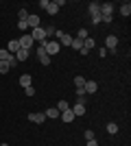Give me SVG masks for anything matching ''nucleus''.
<instances>
[{
    "label": "nucleus",
    "instance_id": "1",
    "mask_svg": "<svg viewBox=\"0 0 131 146\" xmlns=\"http://www.w3.org/2000/svg\"><path fill=\"white\" fill-rule=\"evenodd\" d=\"M112 15H114V5H112V2H105V5H100V22H105V24H112Z\"/></svg>",
    "mask_w": 131,
    "mask_h": 146
},
{
    "label": "nucleus",
    "instance_id": "2",
    "mask_svg": "<svg viewBox=\"0 0 131 146\" xmlns=\"http://www.w3.org/2000/svg\"><path fill=\"white\" fill-rule=\"evenodd\" d=\"M39 46H44V50H46V55H48V57L57 55V52L61 50V46H59V42H57V39H55V42H48V39H44Z\"/></svg>",
    "mask_w": 131,
    "mask_h": 146
},
{
    "label": "nucleus",
    "instance_id": "3",
    "mask_svg": "<svg viewBox=\"0 0 131 146\" xmlns=\"http://www.w3.org/2000/svg\"><path fill=\"white\" fill-rule=\"evenodd\" d=\"M29 35L33 37V42H39V44H42L44 39H46V33H44V29H42V26H37V29H33L31 33H29Z\"/></svg>",
    "mask_w": 131,
    "mask_h": 146
},
{
    "label": "nucleus",
    "instance_id": "4",
    "mask_svg": "<svg viewBox=\"0 0 131 146\" xmlns=\"http://www.w3.org/2000/svg\"><path fill=\"white\" fill-rule=\"evenodd\" d=\"M18 42H20V48H24V50L33 48V37L31 35H22V39H18Z\"/></svg>",
    "mask_w": 131,
    "mask_h": 146
},
{
    "label": "nucleus",
    "instance_id": "5",
    "mask_svg": "<svg viewBox=\"0 0 131 146\" xmlns=\"http://www.w3.org/2000/svg\"><path fill=\"white\" fill-rule=\"evenodd\" d=\"M37 59L42 61V66H50V57L46 55V50H44V46H39V48H37Z\"/></svg>",
    "mask_w": 131,
    "mask_h": 146
},
{
    "label": "nucleus",
    "instance_id": "6",
    "mask_svg": "<svg viewBox=\"0 0 131 146\" xmlns=\"http://www.w3.org/2000/svg\"><path fill=\"white\" fill-rule=\"evenodd\" d=\"M105 46H107L109 50H112V52H116V46H118V37H116V35H107Z\"/></svg>",
    "mask_w": 131,
    "mask_h": 146
},
{
    "label": "nucleus",
    "instance_id": "7",
    "mask_svg": "<svg viewBox=\"0 0 131 146\" xmlns=\"http://www.w3.org/2000/svg\"><path fill=\"white\" fill-rule=\"evenodd\" d=\"M26 24H29V29H37L42 22H39V15H31L29 13V18H26Z\"/></svg>",
    "mask_w": 131,
    "mask_h": 146
},
{
    "label": "nucleus",
    "instance_id": "8",
    "mask_svg": "<svg viewBox=\"0 0 131 146\" xmlns=\"http://www.w3.org/2000/svg\"><path fill=\"white\" fill-rule=\"evenodd\" d=\"M83 90H85V94H94V92L98 90V83H96V81H85Z\"/></svg>",
    "mask_w": 131,
    "mask_h": 146
},
{
    "label": "nucleus",
    "instance_id": "9",
    "mask_svg": "<svg viewBox=\"0 0 131 146\" xmlns=\"http://www.w3.org/2000/svg\"><path fill=\"white\" fill-rule=\"evenodd\" d=\"M29 55H31V50L20 48V50H18V52H15L13 57H15V59H18V63H20V61H26V59H29Z\"/></svg>",
    "mask_w": 131,
    "mask_h": 146
},
{
    "label": "nucleus",
    "instance_id": "10",
    "mask_svg": "<svg viewBox=\"0 0 131 146\" xmlns=\"http://www.w3.org/2000/svg\"><path fill=\"white\" fill-rule=\"evenodd\" d=\"M7 50H9L11 55H15V52L20 50V42H18V39H11V42H9V46H7Z\"/></svg>",
    "mask_w": 131,
    "mask_h": 146
},
{
    "label": "nucleus",
    "instance_id": "11",
    "mask_svg": "<svg viewBox=\"0 0 131 146\" xmlns=\"http://www.w3.org/2000/svg\"><path fill=\"white\" fill-rule=\"evenodd\" d=\"M29 120H31V122H37V124H42V122L46 120V116H44V113H29Z\"/></svg>",
    "mask_w": 131,
    "mask_h": 146
},
{
    "label": "nucleus",
    "instance_id": "12",
    "mask_svg": "<svg viewBox=\"0 0 131 146\" xmlns=\"http://www.w3.org/2000/svg\"><path fill=\"white\" fill-rule=\"evenodd\" d=\"M72 113H74V116H83V113H85V105H83V103H76L74 107H72Z\"/></svg>",
    "mask_w": 131,
    "mask_h": 146
},
{
    "label": "nucleus",
    "instance_id": "13",
    "mask_svg": "<svg viewBox=\"0 0 131 146\" xmlns=\"http://www.w3.org/2000/svg\"><path fill=\"white\" fill-rule=\"evenodd\" d=\"M61 120H63V122H72V120H74V113H72V109L61 111Z\"/></svg>",
    "mask_w": 131,
    "mask_h": 146
},
{
    "label": "nucleus",
    "instance_id": "14",
    "mask_svg": "<svg viewBox=\"0 0 131 146\" xmlns=\"http://www.w3.org/2000/svg\"><path fill=\"white\" fill-rule=\"evenodd\" d=\"M120 13H122L125 18H129V13H131V5L129 2H122V5H120Z\"/></svg>",
    "mask_w": 131,
    "mask_h": 146
},
{
    "label": "nucleus",
    "instance_id": "15",
    "mask_svg": "<svg viewBox=\"0 0 131 146\" xmlns=\"http://www.w3.org/2000/svg\"><path fill=\"white\" fill-rule=\"evenodd\" d=\"M20 85H22V87L31 85V74H22V76H20Z\"/></svg>",
    "mask_w": 131,
    "mask_h": 146
},
{
    "label": "nucleus",
    "instance_id": "16",
    "mask_svg": "<svg viewBox=\"0 0 131 146\" xmlns=\"http://www.w3.org/2000/svg\"><path fill=\"white\" fill-rule=\"evenodd\" d=\"M44 116H46V118H57V116H59V111H57V107H50V109L44 111Z\"/></svg>",
    "mask_w": 131,
    "mask_h": 146
},
{
    "label": "nucleus",
    "instance_id": "17",
    "mask_svg": "<svg viewBox=\"0 0 131 146\" xmlns=\"http://www.w3.org/2000/svg\"><path fill=\"white\" fill-rule=\"evenodd\" d=\"M90 13H92V15L100 13V2H90Z\"/></svg>",
    "mask_w": 131,
    "mask_h": 146
},
{
    "label": "nucleus",
    "instance_id": "18",
    "mask_svg": "<svg viewBox=\"0 0 131 146\" xmlns=\"http://www.w3.org/2000/svg\"><path fill=\"white\" fill-rule=\"evenodd\" d=\"M68 109H70V105L66 103V100H59V105H57V111L61 113V111H68Z\"/></svg>",
    "mask_w": 131,
    "mask_h": 146
},
{
    "label": "nucleus",
    "instance_id": "19",
    "mask_svg": "<svg viewBox=\"0 0 131 146\" xmlns=\"http://www.w3.org/2000/svg\"><path fill=\"white\" fill-rule=\"evenodd\" d=\"M70 48L81 50V48H83V39H79V37H76V39H72V46H70Z\"/></svg>",
    "mask_w": 131,
    "mask_h": 146
},
{
    "label": "nucleus",
    "instance_id": "20",
    "mask_svg": "<svg viewBox=\"0 0 131 146\" xmlns=\"http://www.w3.org/2000/svg\"><path fill=\"white\" fill-rule=\"evenodd\" d=\"M107 133H118V124H116V122H109V124H107Z\"/></svg>",
    "mask_w": 131,
    "mask_h": 146
},
{
    "label": "nucleus",
    "instance_id": "21",
    "mask_svg": "<svg viewBox=\"0 0 131 146\" xmlns=\"http://www.w3.org/2000/svg\"><path fill=\"white\" fill-rule=\"evenodd\" d=\"M18 18H20V22H26V18H29V11H26L24 7L20 9V13H18Z\"/></svg>",
    "mask_w": 131,
    "mask_h": 146
},
{
    "label": "nucleus",
    "instance_id": "22",
    "mask_svg": "<svg viewBox=\"0 0 131 146\" xmlns=\"http://www.w3.org/2000/svg\"><path fill=\"white\" fill-rule=\"evenodd\" d=\"M44 33H46V39H48V37H53V35H55V26L48 24L46 29H44Z\"/></svg>",
    "mask_w": 131,
    "mask_h": 146
},
{
    "label": "nucleus",
    "instance_id": "23",
    "mask_svg": "<svg viewBox=\"0 0 131 146\" xmlns=\"http://www.w3.org/2000/svg\"><path fill=\"white\" fill-rule=\"evenodd\" d=\"M46 11H48L50 15H55V13L59 11V7H57V2H50V5H48V9H46Z\"/></svg>",
    "mask_w": 131,
    "mask_h": 146
},
{
    "label": "nucleus",
    "instance_id": "24",
    "mask_svg": "<svg viewBox=\"0 0 131 146\" xmlns=\"http://www.w3.org/2000/svg\"><path fill=\"white\" fill-rule=\"evenodd\" d=\"M9 70H11V68H9V63H7V61H0V72H2V74H7Z\"/></svg>",
    "mask_w": 131,
    "mask_h": 146
},
{
    "label": "nucleus",
    "instance_id": "25",
    "mask_svg": "<svg viewBox=\"0 0 131 146\" xmlns=\"http://www.w3.org/2000/svg\"><path fill=\"white\" fill-rule=\"evenodd\" d=\"M74 85L76 87H83V85H85V79H83V76H74Z\"/></svg>",
    "mask_w": 131,
    "mask_h": 146
},
{
    "label": "nucleus",
    "instance_id": "26",
    "mask_svg": "<svg viewBox=\"0 0 131 146\" xmlns=\"http://www.w3.org/2000/svg\"><path fill=\"white\" fill-rule=\"evenodd\" d=\"M24 94H26V96H35V87H33V85L24 87Z\"/></svg>",
    "mask_w": 131,
    "mask_h": 146
},
{
    "label": "nucleus",
    "instance_id": "27",
    "mask_svg": "<svg viewBox=\"0 0 131 146\" xmlns=\"http://www.w3.org/2000/svg\"><path fill=\"white\" fill-rule=\"evenodd\" d=\"M85 140H87V142L94 140V131H92V129H87V131H85Z\"/></svg>",
    "mask_w": 131,
    "mask_h": 146
},
{
    "label": "nucleus",
    "instance_id": "28",
    "mask_svg": "<svg viewBox=\"0 0 131 146\" xmlns=\"http://www.w3.org/2000/svg\"><path fill=\"white\" fill-rule=\"evenodd\" d=\"M87 37H90V35H87V31H85V29L79 31V39H87Z\"/></svg>",
    "mask_w": 131,
    "mask_h": 146
},
{
    "label": "nucleus",
    "instance_id": "29",
    "mask_svg": "<svg viewBox=\"0 0 131 146\" xmlns=\"http://www.w3.org/2000/svg\"><path fill=\"white\" fill-rule=\"evenodd\" d=\"M48 5H50V0H39V7H42V9H48Z\"/></svg>",
    "mask_w": 131,
    "mask_h": 146
},
{
    "label": "nucleus",
    "instance_id": "30",
    "mask_svg": "<svg viewBox=\"0 0 131 146\" xmlns=\"http://www.w3.org/2000/svg\"><path fill=\"white\" fill-rule=\"evenodd\" d=\"M18 29L20 31H26V29H29V24H26V22H18Z\"/></svg>",
    "mask_w": 131,
    "mask_h": 146
},
{
    "label": "nucleus",
    "instance_id": "31",
    "mask_svg": "<svg viewBox=\"0 0 131 146\" xmlns=\"http://www.w3.org/2000/svg\"><path fill=\"white\" fill-rule=\"evenodd\" d=\"M92 22H94V24H98V22H100V13H96V15H92Z\"/></svg>",
    "mask_w": 131,
    "mask_h": 146
},
{
    "label": "nucleus",
    "instance_id": "32",
    "mask_svg": "<svg viewBox=\"0 0 131 146\" xmlns=\"http://www.w3.org/2000/svg\"><path fill=\"white\" fill-rule=\"evenodd\" d=\"M85 146H98V144H96V140H90V142H87Z\"/></svg>",
    "mask_w": 131,
    "mask_h": 146
},
{
    "label": "nucleus",
    "instance_id": "33",
    "mask_svg": "<svg viewBox=\"0 0 131 146\" xmlns=\"http://www.w3.org/2000/svg\"><path fill=\"white\" fill-rule=\"evenodd\" d=\"M0 146H9V144H0Z\"/></svg>",
    "mask_w": 131,
    "mask_h": 146
}]
</instances>
